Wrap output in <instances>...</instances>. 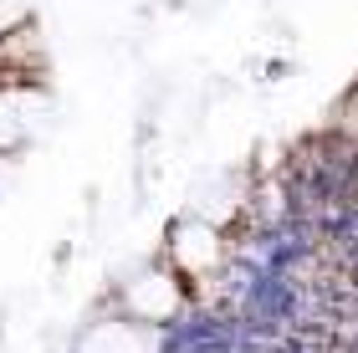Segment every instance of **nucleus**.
I'll return each mask as SVG.
<instances>
[{"mask_svg":"<svg viewBox=\"0 0 358 353\" xmlns=\"http://www.w3.org/2000/svg\"><path fill=\"white\" fill-rule=\"evenodd\" d=\"M128 308H134V317H143V323L174 317V308H179V287H174V277L154 271V277L134 282V287H128Z\"/></svg>","mask_w":358,"mask_h":353,"instance_id":"1","label":"nucleus"},{"mask_svg":"<svg viewBox=\"0 0 358 353\" xmlns=\"http://www.w3.org/2000/svg\"><path fill=\"white\" fill-rule=\"evenodd\" d=\"M174 256H179L189 271H205V266L220 256L215 231H210V226H185V231H179V240H174Z\"/></svg>","mask_w":358,"mask_h":353,"instance_id":"2","label":"nucleus"},{"mask_svg":"<svg viewBox=\"0 0 358 353\" xmlns=\"http://www.w3.org/2000/svg\"><path fill=\"white\" fill-rule=\"evenodd\" d=\"M83 353H143V338L128 323H97L83 338Z\"/></svg>","mask_w":358,"mask_h":353,"instance_id":"3","label":"nucleus"},{"mask_svg":"<svg viewBox=\"0 0 358 353\" xmlns=\"http://www.w3.org/2000/svg\"><path fill=\"white\" fill-rule=\"evenodd\" d=\"M15 15H21V0H0V26L15 21Z\"/></svg>","mask_w":358,"mask_h":353,"instance_id":"4","label":"nucleus"},{"mask_svg":"<svg viewBox=\"0 0 358 353\" xmlns=\"http://www.w3.org/2000/svg\"><path fill=\"white\" fill-rule=\"evenodd\" d=\"M185 6H210V0H185Z\"/></svg>","mask_w":358,"mask_h":353,"instance_id":"5","label":"nucleus"}]
</instances>
